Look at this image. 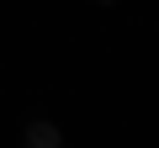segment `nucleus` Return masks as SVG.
I'll return each instance as SVG.
<instances>
[{"instance_id":"f257e3e1","label":"nucleus","mask_w":159,"mask_h":148,"mask_svg":"<svg viewBox=\"0 0 159 148\" xmlns=\"http://www.w3.org/2000/svg\"><path fill=\"white\" fill-rule=\"evenodd\" d=\"M27 148H58V127L53 122H32L27 127Z\"/></svg>"}]
</instances>
